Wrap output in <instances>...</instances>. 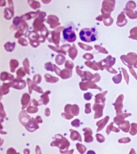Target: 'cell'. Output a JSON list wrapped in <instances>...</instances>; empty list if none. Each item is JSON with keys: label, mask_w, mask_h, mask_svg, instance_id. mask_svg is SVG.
Instances as JSON below:
<instances>
[{"label": "cell", "mask_w": 137, "mask_h": 154, "mask_svg": "<svg viewBox=\"0 0 137 154\" xmlns=\"http://www.w3.org/2000/svg\"><path fill=\"white\" fill-rule=\"evenodd\" d=\"M44 68L47 71H50L52 72L54 71L52 64L50 63H46L45 65Z\"/></svg>", "instance_id": "31"}, {"label": "cell", "mask_w": 137, "mask_h": 154, "mask_svg": "<svg viewBox=\"0 0 137 154\" xmlns=\"http://www.w3.org/2000/svg\"><path fill=\"white\" fill-rule=\"evenodd\" d=\"M42 77L41 75L39 74H36L34 75L33 77V81L34 84H39L41 82Z\"/></svg>", "instance_id": "27"}, {"label": "cell", "mask_w": 137, "mask_h": 154, "mask_svg": "<svg viewBox=\"0 0 137 154\" xmlns=\"http://www.w3.org/2000/svg\"><path fill=\"white\" fill-rule=\"evenodd\" d=\"M69 131L71 133L70 137L72 141H74L75 140H77L80 142H82L81 136H80L78 132L71 129Z\"/></svg>", "instance_id": "15"}, {"label": "cell", "mask_w": 137, "mask_h": 154, "mask_svg": "<svg viewBox=\"0 0 137 154\" xmlns=\"http://www.w3.org/2000/svg\"><path fill=\"white\" fill-rule=\"evenodd\" d=\"M97 140L100 143H103L105 141V138L103 135L101 134H97L96 135Z\"/></svg>", "instance_id": "33"}, {"label": "cell", "mask_w": 137, "mask_h": 154, "mask_svg": "<svg viewBox=\"0 0 137 154\" xmlns=\"http://www.w3.org/2000/svg\"><path fill=\"white\" fill-rule=\"evenodd\" d=\"M31 103L33 105V106H32L30 104L27 109V112L31 113H36L38 111V108L36 107L37 106L32 104L31 102Z\"/></svg>", "instance_id": "25"}, {"label": "cell", "mask_w": 137, "mask_h": 154, "mask_svg": "<svg viewBox=\"0 0 137 154\" xmlns=\"http://www.w3.org/2000/svg\"><path fill=\"white\" fill-rule=\"evenodd\" d=\"M80 39L85 42H90L96 40V29L94 28L82 29L79 33Z\"/></svg>", "instance_id": "2"}, {"label": "cell", "mask_w": 137, "mask_h": 154, "mask_svg": "<svg viewBox=\"0 0 137 154\" xmlns=\"http://www.w3.org/2000/svg\"><path fill=\"white\" fill-rule=\"evenodd\" d=\"M11 82L8 83H4L0 87V94L1 95H6L9 92V88L11 87Z\"/></svg>", "instance_id": "13"}, {"label": "cell", "mask_w": 137, "mask_h": 154, "mask_svg": "<svg viewBox=\"0 0 137 154\" xmlns=\"http://www.w3.org/2000/svg\"><path fill=\"white\" fill-rule=\"evenodd\" d=\"M50 93V91H47L43 93L40 97L41 98V100L43 104L45 105H46L49 102V97L48 96V95Z\"/></svg>", "instance_id": "18"}, {"label": "cell", "mask_w": 137, "mask_h": 154, "mask_svg": "<svg viewBox=\"0 0 137 154\" xmlns=\"http://www.w3.org/2000/svg\"><path fill=\"white\" fill-rule=\"evenodd\" d=\"M131 128L129 133L132 136H135L137 134V124L132 123L131 124Z\"/></svg>", "instance_id": "23"}, {"label": "cell", "mask_w": 137, "mask_h": 154, "mask_svg": "<svg viewBox=\"0 0 137 154\" xmlns=\"http://www.w3.org/2000/svg\"><path fill=\"white\" fill-rule=\"evenodd\" d=\"M129 38L137 40V27L131 29L130 31V36Z\"/></svg>", "instance_id": "22"}, {"label": "cell", "mask_w": 137, "mask_h": 154, "mask_svg": "<svg viewBox=\"0 0 137 154\" xmlns=\"http://www.w3.org/2000/svg\"><path fill=\"white\" fill-rule=\"evenodd\" d=\"M18 63L16 61L14 60L11 61L10 63L11 72H15V69L18 67Z\"/></svg>", "instance_id": "24"}, {"label": "cell", "mask_w": 137, "mask_h": 154, "mask_svg": "<svg viewBox=\"0 0 137 154\" xmlns=\"http://www.w3.org/2000/svg\"><path fill=\"white\" fill-rule=\"evenodd\" d=\"M16 74L17 75L16 78L22 79V78L25 75L26 72L23 67H21L17 70Z\"/></svg>", "instance_id": "21"}, {"label": "cell", "mask_w": 137, "mask_h": 154, "mask_svg": "<svg viewBox=\"0 0 137 154\" xmlns=\"http://www.w3.org/2000/svg\"><path fill=\"white\" fill-rule=\"evenodd\" d=\"M44 77L46 81L48 83H53L57 82L58 80L57 78L53 77L49 74H45Z\"/></svg>", "instance_id": "20"}, {"label": "cell", "mask_w": 137, "mask_h": 154, "mask_svg": "<svg viewBox=\"0 0 137 154\" xmlns=\"http://www.w3.org/2000/svg\"><path fill=\"white\" fill-rule=\"evenodd\" d=\"M123 12L128 17L131 19L137 18V12H134L133 10L130 9L124 8Z\"/></svg>", "instance_id": "16"}, {"label": "cell", "mask_w": 137, "mask_h": 154, "mask_svg": "<svg viewBox=\"0 0 137 154\" xmlns=\"http://www.w3.org/2000/svg\"><path fill=\"white\" fill-rule=\"evenodd\" d=\"M27 130L30 132H33L39 128L35 120L32 118L24 126Z\"/></svg>", "instance_id": "5"}, {"label": "cell", "mask_w": 137, "mask_h": 154, "mask_svg": "<svg viewBox=\"0 0 137 154\" xmlns=\"http://www.w3.org/2000/svg\"><path fill=\"white\" fill-rule=\"evenodd\" d=\"M82 130L85 132V133L84 134L85 142L88 143L92 142L93 139V137L91 136L92 134V132L91 129L89 128H86L83 129Z\"/></svg>", "instance_id": "9"}, {"label": "cell", "mask_w": 137, "mask_h": 154, "mask_svg": "<svg viewBox=\"0 0 137 154\" xmlns=\"http://www.w3.org/2000/svg\"><path fill=\"white\" fill-rule=\"evenodd\" d=\"M61 115L64 118L67 120H70L74 117V116L70 114H67L64 113H62Z\"/></svg>", "instance_id": "36"}, {"label": "cell", "mask_w": 137, "mask_h": 154, "mask_svg": "<svg viewBox=\"0 0 137 154\" xmlns=\"http://www.w3.org/2000/svg\"><path fill=\"white\" fill-rule=\"evenodd\" d=\"M131 139L128 137L123 138L119 140L118 142L120 143L126 144L130 142Z\"/></svg>", "instance_id": "34"}, {"label": "cell", "mask_w": 137, "mask_h": 154, "mask_svg": "<svg viewBox=\"0 0 137 154\" xmlns=\"http://www.w3.org/2000/svg\"><path fill=\"white\" fill-rule=\"evenodd\" d=\"M14 76L6 72H2L0 74V80L3 81L6 80L12 81L14 80Z\"/></svg>", "instance_id": "14"}, {"label": "cell", "mask_w": 137, "mask_h": 154, "mask_svg": "<svg viewBox=\"0 0 137 154\" xmlns=\"http://www.w3.org/2000/svg\"><path fill=\"white\" fill-rule=\"evenodd\" d=\"M125 16L123 12L118 16L117 22V25L120 27L125 26L127 23V20L125 18Z\"/></svg>", "instance_id": "10"}, {"label": "cell", "mask_w": 137, "mask_h": 154, "mask_svg": "<svg viewBox=\"0 0 137 154\" xmlns=\"http://www.w3.org/2000/svg\"><path fill=\"white\" fill-rule=\"evenodd\" d=\"M123 98V96L121 95L118 97L116 101L115 105V109L116 110L117 115L122 114V102Z\"/></svg>", "instance_id": "7"}, {"label": "cell", "mask_w": 137, "mask_h": 154, "mask_svg": "<svg viewBox=\"0 0 137 154\" xmlns=\"http://www.w3.org/2000/svg\"><path fill=\"white\" fill-rule=\"evenodd\" d=\"M30 101V96L28 93L24 94L21 100V103L22 105V110L25 109L27 107Z\"/></svg>", "instance_id": "11"}, {"label": "cell", "mask_w": 137, "mask_h": 154, "mask_svg": "<svg viewBox=\"0 0 137 154\" xmlns=\"http://www.w3.org/2000/svg\"><path fill=\"white\" fill-rule=\"evenodd\" d=\"M119 128L123 132L128 133L129 131L130 124L128 121H125L124 122L119 126Z\"/></svg>", "instance_id": "17"}, {"label": "cell", "mask_w": 137, "mask_h": 154, "mask_svg": "<svg viewBox=\"0 0 137 154\" xmlns=\"http://www.w3.org/2000/svg\"><path fill=\"white\" fill-rule=\"evenodd\" d=\"M35 121L37 123H41L42 122V120L41 117L37 116L36 118Z\"/></svg>", "instance_id": "37"}, {"label": "cell", "mask_w": 137, "mask_h": 154, "mask_svg": "<svg viewBox=\"0 0 137 154\" xmlns=\"http://www.w3.org/2000/svg\"><path fill=\"white\" fill-rule=\"evenodd\" d=\"M63 34L64 39L67 41L72 42H74L76 39V34L72 30L71 26L64 29L63 31Z\"/></svg>", "instance_id": "3"}, {"label": "cell", "mask_w": 137, "mask_h": 154, "mask_svg": "<svg viewBox=\"0 0 137 154\" xmlns=\"http://www.w3.org/2000/svg\"><path fill=\"white\" fill-rule=\"evenodd\" d=\"M130 113H123L117 115V117L114 118V123L118 126L120 125L124 122L125 119L131 115Z\"/></svg>", "instance_id": "6"}, {"label": "cell", "mask_w": 137, "mask_h": 154, "mask_svg": "<svg viewBox=\"0 0 137 154\" xmlns=\"http://www.w3.org/2000/svg\"><path fill=\"white\" fill-rule=\"evenodd\" d=\"M55 141L51 144L52 147L56 146L59 148L61 153H66L67 152L70 144L68 140L60 134L56 135L55 136Z\"/></svg>", "instance_id": "1"}, {"label": "cell", "mask_w": 137, "mask_h": 154, "mask_svg": "<svg viewBox=\"0 0 137 154\" xmlns=\"http://www.w3.org/2000/svg\"><path fill=\"white\" fill-rule=\"evenodd\" d=\"M11 82V87L17 90H21L25 88L26 86L25 81L22 79L16 78Z\"/></svg>", "instance_id": "4"}, {"label": "cell", "mask_w": 137, "mask_h": 154, "mask_svg": "<svg viewBox=\"0 0 137 154\" xmlns=\"http://www.w3.org/2000/svg\"><path fill=\"white\" fill-rule=\"evenodd\" d=\"M114 123L112 122L107 127L106 132L107 135H109L111 131L116 132H119L120 131L119 129L113 126Z\"/></svg>", "instance_id": "19"}, {"label": "cell", "mask_w": 137, "mask_h": 154, "mask_svg": "<svg viewBox=\"0 0 137 154\" xmlns=\"http://www.w3.org/2000/svg\"><path fill=\"white\" fill-rule=\"evenodd\" d=\"M32 89L34 91H35L37 92L40 93H43V91L42 89L39 86H37L36 84H34L32 85Z\"/></svg>", "instance_id": "32"}, {"label": "cell", "mask_w": 137, "mask_h": 154, "mask_svg": "<svg viewBox=\"0 0 137 154\" xmlns=\"http://www.w3.org/2000/svg\"><path fill=\"white\" fill-rule=\"evenodd\" d=\"M76 146L77 149L80 154H84L87 150L86 148L84 145L80 144L79 143H77Z\"/></svg>", "instance_id": "26"}, {"label": "cell", "mask_w": 137, "mask_h": 154, "mask_svg": "<svg viewBox=\"0 0 137 154\" xmlns=\"http://www.w3.org/2000/svg\"><path fill=\"white\" fill-rule=\"evenodd\" d=\"M27 84L28 85L29 93V94H30L32 92V90H33L32 87L33 83V82H32L31 80L29 78H28L27 79Z\"/></svg>", "instance_id": "30"}, {"label": "cell", "mask_w": 137, "mask_h": 154, "mask_svg": "<svg viewBox=\"0 0 137 154\" xmlns=\"http://www.w3.org/2000/svg\"><path fill=\"white\" fill-rule=\"evenodd\" d=\"M24 69L27 74L29 75L30 74V70L29 68V65L28 62L26 60L24 61L23 62Z\"/></svg>", "instance_id": "29"}, {"label": "cell", "mask_w": 137, "mask_h": 154, "mask_svg": "<svg viewBox=\"0 0 137 154\" xmlns=\"http://www.w3.org/2000/svg\"><path fill=\"white\" fill-rule=\"evenodd\" d=\"M109 117L107 116L103 119L99 121L97 123L96 125L98 127L97 132L100 131L105 126L109 120Z\"/></svg>", "instance_id": "12"}, {"label": "cell", "mask_w": 137, "mask_h": 154, "mask_svg": "<svg viewBox=\"0 0 137 154\" xmlns=\"http://www.w3.org/2000/svg\"><path fill=\"white\" fill-rule=\"evenodd\" d=\"M136 7V4L135 2L133 1H130L127 2L126 5V9H130L132 10H134Z\"/></svg>", "instance_id": "28"}, {"label": "cell", "mask_w": 137, "mask_h": 154, "mask_svg": "<svg viewBox=\"0 0 137 154\" xmlns=\"http://www.w3.org/2000/svg\"><path fill=\"white\" fill-rule=\"evenodd\" d=\"M80 121L78 119L75 120L71 122V125L76 128L80 126Z\"/></svg>", "instance_id": "35"}, {"label": "cell", "mask_w": 137, "mask_h": 154, "mask_svg": "<svg viewBox=\"0 0 137 154\" xmlns=\"http://www.w3.org/2000/svg\"><path fill=\"white\" fill-rule=\"evenodd\" d=\"M30 116L27 114L25 111L23 110L20 112L19 115V120L20 123L23 126L30 120Z\"/></svg>", "instance_id": "8"}, {"label": "cell", "mask_w": 137, "mask_h": 154, "mask_svg": "<svg viewBox=\"0 0 137 154\" xmlns=\"http://www.w3.org/2000/svg\"><path fill=\"white\" fill-rule=\"evenodd\" d=\"M45 112H47L46 114H45V115L47 117H48L50 115V111L49 109L47 108L45 110Z\"/></svg>", "instance_id": "38"}]
</instances>
